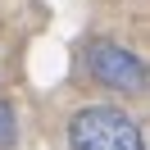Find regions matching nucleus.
Segmentation results:
<instances>
[{"mask_svg": "<svg viewBox=\"0 0 150 150\" xmlns=\"http://www.w3.org/2000/svg\"><path fill=\"white\" fill-rule=\"evenodd\" d=\"M68 146L73 150H146L137 118H127L114 105H86L68 123Z\"/></svg>", "mask_w": 150, "mask_h": 150, "instance_id": "obj_1", "label": "nucleus"}, {"mask_svg": "<svg viewBox=\"0 0 150 150\" xmlns=\"http://www.w3.org/2000/svg\"><path fill=\"white\" fill-rule=\"evenodd\" d=\"M86 68H91L96 82L114 86V91H141V86H146V64H141V55H132L127 46H114V41H91Z\"/></svg>", "mask_w": 150, "mask_h": 150, "instance_id": "obj_2", "label": "nucleus"}, {"mask_svg": "<svg viewBox=\"0 0 150 150\" xmlns=\"http://www.w3.org/2000/svg\"><path fill=\"white\" fill-rule=\"evenodd\" d=\"M5 146H14V109L0 100V150Z\"/></svg>", "mask_w": 150, "mask_h": 150, "instance_id": "obj_3", "label": "nucleus"}]
</instances>
